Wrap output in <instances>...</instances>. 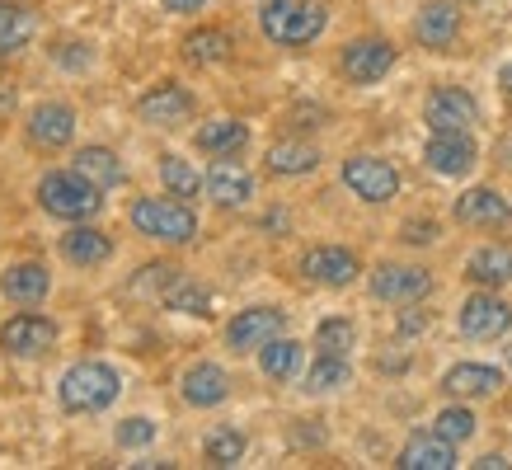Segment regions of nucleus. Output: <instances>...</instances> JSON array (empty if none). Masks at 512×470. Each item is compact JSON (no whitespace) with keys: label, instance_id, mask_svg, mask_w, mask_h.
Here are the masks:
<instances>
[{"label":"nucleus","instance_id":"obj_1","mask_svg":"<svg viewBox=\"0 0 512 470\" xmlns=\"http://www.w3.org/2000/svg\"><path fill=\"white\" fill-rule=\"evenodd\" d=\"M123 395V376L113 372L109 362H71L62 376H57V405L66 414H104V409L118 405Z\"/></svg>","mask_w":512,"mask_h":470},{"label":"nucleus","instance_id":"obj_2","mask_svg":"<svg viewBox=\"0 0 512 470\" xmlns=\"http://www.w3.org/2000/svg\"><path fill=\"white\" fill-rule=\"evenodd\" d=\"M33 198H38L47 217L57 221H94L104 212V188L90 184L76 165L71 170H47L38 179V188H33Z\"/></svg>","mask_w":512,"mask_h":470},{"label":"nucleus","instance_id":"obj_3","mask_svg":"<svg viewBox=\"0 0 512 470\" xmlns=\"http://www.w3.org/2000/svg\"><path fill=\"white\" fill-rule=\"evenodd\" d=\"M325 29V0H264L259 5V33L278 47H311Z\"/></svg>","mask_w":512,"mask_h":470},{"label":"nucleus","instance_id":"obj_4","mask_svg":"<svg viewBox=\"0 0 512 470\" xmlns=\"http://www.w3.org/2000/svg\"><path fill=\"white\" fill-rule=\"evenodd\" d=\"M127 221H132V231L146 235V240H156V245H193L198 240V212L184 203V198H137V203L127 207Z\"/></svg>","mask_w":512,"mask_h":470},{"label":"nucleus","instance_id":"obj_5","mask_svg":"<svg viewBox=\"0 0 512 470\" xmlns=\"http://www.w3.org/2000/svg\"><path fill=\"white\" fill-rule=\"evenodd\" d=\"M339 179H343V188L353 193L357 203H367V207H381V203H390V198L400 193V170H395L386 156H367V151L343 160Z\"/></svg>","mask_w":512,"mask_h":470},{"label":"nucleus","instance_id":"obj_6","mask_svg":"<svg viewBox=\"0 0 512 470\" xmlns=\"http://www.w3.org/2000/svg\"><path fill=\"white\" fill-rule=\"evenodd\" d=\"M456 329L475 339V344H494L512 329V301L498 297L494 287H480V292H470L461 306H456Z\"/></svg>","mask_w":512,"mask_h":470},{"label":"nucleus","instance_id":"obj_7","mask_svg":"<svg viewBox=\"0 0 512 470\" xmlns=\"http://www.w3.org/2000/svg\"><path fill=\"white\" fill-rule=\"evenodd\" d=\"M395 62H400V47L390 43V38H376V33H367V38H353V43H343L339 52V71L348 85H376V80H386L390 71H395Z\"/></svg>","mask_w":512,"mask_h":470},{"label":"nucleus","instance_id":"obj_8","mask_svg":"<svg viewBox=\"0 0 512 470\" xmlns=\"http://www.w3.org/2000/svg\"><path fill=\"white\" fill-rule=\"evenodd\" d=\"M367 292L376 301H390V306H419L423 297H433V273L419 264H376L367 273Z\"/></svg>","mask_w":512,"mask_h":470},{"label":"nucleus","instance_id":"obj_9","mask_svg":"<svg viewBox=\"0 0 512 470\" xmlns=\"http://www.w3.org/2000/svg\"><path fill=\"white\" fill-rule=\"evenodd\" d=\"M423 123L428 132H470L480 123V99L461 85H437L423 99Z\"/></svg>","mask_w":512,"mask_h":470},{"label":"nucleus","instance_id":"obj_10","mask_svg":"<svg viewBox=\"0 0 512 470\" xmlns=\"http://www.w3.org/2000/svg\"><path fill=\"white\" fill-rule=\"evenodd\" d=\"M278 334H287V311L282 306H245L231 315L226 325V348L231 353H259L264 344H273Z\"/></svg>","mask_w":512,"mask_h":470},{"label":"nucleus","instance_id":"obj_11","mask_svg":"<svg viewBox=\"0 0 512 470\" xmlns=\"http://www.w3.org/2000/svg\"><path fill=\"white\" fill-rule=\"evenodd\" d=\"M57 320H47L38 311H19L10 315L5 325H0V353H10V358H43L57 348Z\"/></svg>","mask_w":512,"mask_h":470},{"label":"nucleus","instance_id":"obj_12","mask_svg":"<svg viewBox=\"0 0 512 470\" xmlns=\"http://www.w3.org/2000/svg\"><path fill=\"white\" fill-rule=\"evenodd\" d=\"M301 278L315 287H329V292H343L362 278V259L348 245H311L301 254Z\"/></svg>","mask_w":512,"mask_h":470},{"label":"nucleus","instance_id":"obj_13","mask_svg":"<svg viewBox=\"0 0 512 470\" xmlns=\"http://www.w3.org/2000/svg\"><path fill=\"white\" fill-rule=\"evenodd\" d=\"M451 217L461 221V226H475V231H503L512 221V198L498 193L494 184H475L466 193H456Z\"/></svg>","mask_w":512,"mask_h":470},{"label":"nucleus","instance_id":"obj_14","mask_svg":"<svg viewBox=\"0 0 512 470\" xmlns=\"http://www.w3.org/2000/svg\"><path fill=\"white\" fill-rule=\"evenodd\" d=\"M423 165L442 179H466L480 165V146L470 132H433L423 141Z\"/></svg>","mask_w":512,"mask_h":470},{"label":"nucleus","instance_id":"obj_15","mask_svg":"<svg viewBox=\"0 0 512 470\" xmlns=\"http://www.w3.org/2000/svg\"><path fill=\"white\" fill-rule=\"evenodd\" d=\"M137 118L146 127H160V132H170V127H184L193 118V94L179 85V80H160L151 90L137 99Z\"/></svg>","mask_w":512,"mask_h":470},{"label":"nucleus","instance_id":"obj_16","mask_svg":"<svg viewBox=\"0 0 512 470\" xmlns=\"http://www.w3.org/2000/svg\"><path fill=\"white\" fill-rule=\"evenodd\" d=\"M29 141L38 151H62L76 141V109L62 104V99H43V104H33L29 109V123H24Z\"/></svg>","mask_w":512,"mask_h":470},{"label":"nucleus","instance_id":"obj_17","mask_svg":"<svg viewBox=\"0 0 512 470\" xmlns=\"http://www.w3.org/2000/svg\"><path fill=\"white\" fill-rule=\"evenodd\" d=\"M179 395H184V405L193 409H217L231 400V372L221 367V362H188L184 372H179Z\"/></svg>","mask_w":512,"mask_h":470},{"label":"nucleus","instance_id":"obj_18","mask_svg":"<svg viewBox=\"0 0 512 470\" xmlns=\"http://www.w3.org/2000/svg\"><path fill=\"white\" fill-rule=\"evenodd\" d=\"M207 198H212L221 212H240V207H249V198H254V174L235 156H217L207 165Z\"/></svg>","mask_w":512,"mask_h":470},{"label":"nucleus","instance_id":"obj_19","mask_svg":"<svg viewBox=\"0 0 512 470\" xmlns=\"http://www.w3.org/2000/svg\"><path fill=\"white\" fill-rule=\"evenodd\" d=\"M395 466L400 470H456L461 461H456V442H447L437 428H428V433H409L404 438V447L395 452Z\"/></svg>","mask_w":512,"mask_h":470},{"label":"nucleus","instance_id":"obj_20","mask_svg":"<svg viewBox=\"0 0 512 470\" xmlns=\"http://www.w3.org/2000/svg\"><path fill=\"white\" fill-rule=\"evenodd\" d=\"M52 292V273L43 259H19L0 273V297L15 301V306H43Z\"/></svg>","mask_w":512,"mask_h":470},{"label":"nucleus","instance_id":"obj_21","mask_svg":"<svg viewBox=\"0 0 512 470\" xmlns=\"http://www.w3.org/2000/svg\"><path fill=\"white\" fill-rule=\"evenodd\" d=\"M503 386H508L503 372L489 367V362H456V367L442 372V391H447L451 400H489V395H498Z\"/></svg>","mask_w":512,"mask_h":470},{"label":"nucleus","instance_id":"obj_22","mask_svg":"<svg viewBox=\"0 0 512 470\" xmlns=\"http://www.w3.org/2000/svg\"><path fill=\"white\" fill-rule=\"evenodd\" d=\"M414 38L433 52H447L461 38V5L456 0H428L419 15H414Z\"/></svg>","mask_w":512,"mask_h":470},{"label":"nucleus","instance_id":"obj_23","mask_svg":"<svg viewBox=\"0 0 512 470\" xmlns=\"http://www.w3.org/2000/svg\"><path fill=\"white\" fill-rule=\"evenodd\" d=\"M62 259L66 264H76V268H99V264H109L113 259V240L99 226H90V221H71V231L62 235Z\"/></svg>","mask_w":512,"mask_h":470},{"label":"nucleus","instance_id":"obj_24","mask_svg":"<svg viewBox=\"0 0 512 470\" xmlns=\"http://www.w3.org/2000/svg\"><path fill=\"white\" fill-rule=\"evenodd\" d=\"M268 174H278V179H306V174L320 170V146H311V141H273L268 146Z\"/></svg>","mask_w":512,"mask_h":470},{"label":"nucleus","instance_id":"obj_25","mask_svg":"<svg viewBox=\"0 0 512 470\" xmlns=\"http://www.w3.org/2000/svg\"><path fill=\"white\" fill-rule=\"evenodd\" d=\"M193 146L202 156H240L249 146V123H240V118H207L193 132Z\"/></svg>","mask_w":512,"mask_h":470},{"label":"nucleus","instance_id":"obj_26","mask_svg":"<svg viewBox=\"0 0 512 470\" xmlns=\"http://www.w3.org/2000/svg\"><path fill=\"white\" fill-rule=\"evenodd\" d=\"M33 33H38V10H29L24 0H0V57L24 52Z\"/></svg>","mask_w":512,"mask_h":470},{"label":"nucleus","instance_id":"obj_27","mask_svg":"<svg viewBox=\"0 0 512 470\" xmlns=\"http://www.w3.org/2000/svg\"><path fill=\"white\" fill-rule=\"evenodd\" d=\"M466 278L475 282V287H508L512 282V245H480V250L466 259Z\"/></svg>","mask_w":512,"mask_h":470},{"label":"nucleus","instance_id":"obj_28","mask_svg":"<svg viewBox=\"0 0 512 470\" xmlns=\"http://www.w3.org/2000/svg\"><path fill=\"white\" fill-rule=\"evenodd\" d=\"M343 386H353V362L339 353H315V362L301 372V391L306 395H334Z\"/></svg>","mask_w":512,"mask_h":470},{"label":"nucleus","instance_id":"obj_29","mask_svg":"<svg viewBox=\"0 0 512 470\" xmlns=\"http://www.w3.org/2000/svg\"><path fill=\"white\" fill-rule=\"evenodd\" d=\"M71 165L99 188H118L127 179V165L118 160V151H113V146H99V141H94V146H80L76 156H71Z\"/></svg>","mask_w":512,"mask_h":470},{"label":"nucleus","instance_id":"obj_30","mask_svg":"<svg viewBox=\"0 0 512 470\" xmlns=\"http://www.w3.org/2000/svg\"><path fill=\"white\" fill-rule=\"evenodd\" d=\"M301 362H306V344H296V339H287V334H278L273 344L259 348V372H264L268 381H278V386L301 372Z\"/></svg>","mask_w":512,"mask_h":470},{"label":"nucleus","instance_id":"obj_31","mask_svg":"<svg viewBox=\"0 0 512 470\" xmlns=\"http://www.w3.org/2000/svg\"><path fill=\"white\" fill-rule=\"evenodd\" d=\"M231 52H235V38L226 29H193L184 38V62L193 66H221L231 62Z\"/></svg>","mask_w":512,"mask_h":470},{"label":"nucleus","instance_id":"obj_32","mask_svg":"<svg viewBox=\"0 0 512 470\" xmlns=\"http://www.w3.org/2000/svg\"><path fill=\"white\" fill-rule=\"evenodd\" d=\"M160 184H165V193H174V198H198V193H207V174H198V165L184 156H174V151H165L160 156Z\"/></svg>","mask_w":512,"mask_h":470},{"label":"nucleus","instance_id":"obj_33","mask_svg":"<svg viewBox=\"0 0 512 470\" xmlns=\"http://www.w3.org/2000/svg\"><path fill=\"white\" fill-rule=\"evenodd\" d=\"M179 278H184V268L160 259V264L137 268V273H132V282H127V292H132V297H141V301H165L174 292V282H179Z\"/></svg>","mask_w":512,"mask_h":470},{"label":"nucleus","instance_id":"obj_34","mask_svg":"<svg viewBox=\"0 0 512 470\" xmlns=\"http://www.w3.org/2000/svg\"><path fill=\"white\" fill-rule=\"evenodd\" d=\"M249 452V438L240 433V428H212L207 433V442H202V456H207V466H240Z\"/></svg>","mask_w":512,"mask_h":470},{"label":"nucleus","instance_id":"obj_35","mask_svg":"<svg viewBox=\"0 0 512 470\" xmlns=\"http://www.w3.org/2000/svg\"><path fill=\"white\" fill-rule=\"evenodd\" d=\"M433 428L447 442H456V447H461V442H470L475 433H480V419H475V409H470L466 400H456V405L437 409V414H433Z\"/></svg>","mask_w":512,"mask_h":470},{"label":"nucleus","instance_id":"obj_36","mask_svg":"<svg viewBox=\"0 0 512 470\" xmlns=\"http://www.w3.org/2000/svg\"><path fill=\"white\" fill-rule=\"evenodd\" d=\"M315 348L320 353H339V358H348L357 348V325L348 320V315H325L320 325H315Z\"/></svg>","mask_w":512,"mask_h":470},{"label":"nucleus","instance_id":"obj_37","mask_svg":"<svg viewBox=\"0 0 512 470\" xmlns=\"http://www.w3.org/2000/svg\"><path fill=\"white\" fill-rule=\"evenodd\" d=\"M165 306H170V311H179V315H212V292L184 273V278L174 282V292L165 297Z\"/></svg>","mask_w":512,"mask_h":470},{"label":"nucleus","instance_id":"obj_38","mask_svg":"<svg viewBox=\"0 0 512 470\" xmlns=\"http://www.w3.org/2000/svg\"><path fill=\"white\" fill-rule=\"evenodd\" d=\"M160 433L156 419H146V414H132V419H123L118 428H113V442L118 447H127V452H141V447H151Z\"/></svg>","mask_w":512,"mask_h":470},{"label":"nucleus","instance_id":"obj_39","mask_svg":"<svg viewBox=\"0 0 512 470\" xmlns=\"http://www.w3.org/2000/svg\"><path fill=\"white\" fill-rule=\"evenodd\" d=\"M52 62L62 66V71H71V76H80V71H90L94 52H90V43H57L52 47Z\"/></svg>","mask_w":512,"mask_h":470},{"label":"nucleus","instance_id":"obj_40","mask_svg":"<svg viewBox=\"0 0 512 470\" xmlns=\"http://www.w3.org/2000/svg\"><path fill=\"white\" fill-rule=\"evenodd\" d=\"M400 240L404 245H437V240H442V226H437V221L414 217V221H404L400 226Z\"/></svg>","mask_w":512,"mask_h":470},{"label":"nucleus","instance_id":"obj_41","mask_svg":"<svg viewBox=\"0 0 512 470\" xmlns=\"http://www.w3.org/2000/svg\"><path fill=\"white\" fill-rule=\"evenodd\" d=\"M400 339H414V334H423V329H428V311H414V301H409V306H404L400 311Z\"/></svg>","mask_w":512,"mask_h":470},{"label":"nucleus","instance_id":"obj_42","mask_svg":"<svg viewBox=\"0 0 512 470\" xmlns=\"http://www.w3.org/2000/svg\"><path fill=\"white\" fill-rule=\"evenodd\" d=\"M160 5H165L170 15H198V10H207L212 0H160Z\"/></svg>","mask_w":512,"mask_h":470},{"label":"nucleus","instance_id":"obj_43","mask_svg":"<svg viewBox=\"0 0 512 470\" xmlns=\"http://www.w3.org/2000/svg\"><path fill=\"white\" fill-rule=\"evenodd\" d=\"M512 461L508 456H498V452H489V456H480V461H475V470H508Z\"/></svg>","mask_w":512,"mask_h":470},{"label":"nucleus","instance_id":"obj_44","mask_svg":"<svg viewBox=\"0 0 512 470\" xmlns=\"http://www.w3.org/2000/svg\"><path fill=\"white\" fill-rule=\"evenodd\" d=\"M498 90H503V94H508V99H512V62H503V66H498Z\"/></svg>","mask_w":512,"mask_h":470},{"label":"nucleus","instance_id":"obj_45","mask_svg":"<svg viewBox=\"0 0 512 470\" xmlns=\"http://www.w3.org/2000/svg\"><path fill=\"white\" fill-rule=\"evenodd\" d=\"M498 156H503V160H508V165H512V137L503 141V146H498Z\"/></svg>","mask_w":512,"mask_h":470}]
</instances>
